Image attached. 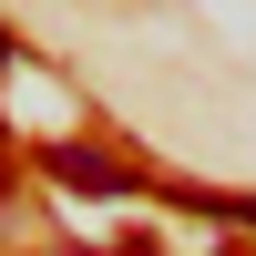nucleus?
<instances>
[{
  "label": "nucleus",
  "instance_id": "obj_1",
  "mask_svg": "<svg viewBox=\"0 0 256 256\" xmlns=\"http://www.w3.org/2000/svg\"><path fill=\"white\" fill-rule=\"evenodd\" d=\"M41 174H62V184H72V195H134V164H123V154H102V144H41Z\"/></svg>",
  "mask_w": 256,
  "mask_h": 256
},
{
  "label": "nucleus",
  "instance_id": "obj_2",
  "mask_svg": "<svg viewBox=\"0 0 256 256\" xmlns=\"http://www.w3.org/2000/svg\"><path fill=\"white\" fill-rule=\"evenodd\" d=\"M10 184H20V144L0 134V195H10Z\"/></svg>",
  "mask_w": 256,
  "mask_h": 256
},
{
  "label": "nucleus",
  "instance_id": "obj_3",
  "mask_svg": "<svg viewBox=\"0 0 256 256\" xmlns=\"http://www.w3.org/2000/svg\"><path fill=\"white\" fill-rule=\"evenodd\" d=\"M0 62H10V31H0Z\"/></svg>",
  "mask_w": 256,
  "mask_h": 256
}]
</instances>
